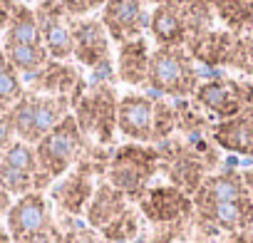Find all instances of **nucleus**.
I'll list each match as a JSON object with an SVG mask.
<instances>
[{
    "mask_svg": "<svg viewBox=\"0 0 253 243\" xmlns=\"http://www.w3.org/2000/svg\"><path fill=\"white\" fill-rule=\"evenodd\" d=\"M221 243H253V233L243 231V233H228V238H223Z\"/></svg>",
    "mask_w": 253,
    "mask_h": 243,
    "instance_id": "obj_37",
    "label": "nucleus"
},
{
    "mask_svg": "<svg viewBox=\"0 0 253 243\" xmlns=\"http://www.w3.org/2000/svg\"><path fill=\"white\" fill-rule=\"evenodd\" d=\"M10 206H13V196H10L5 189H0V223L5 221V216H8Z\"/></svg>",
    "mask_w": 253,
    "mask_h": 243,
    "instance_id": "obj_36",
    "label": "nucleus"
},
{
    "mask_svg": "<svg viewBox=\"0 0 253 243\" xmlns=\"http://www.w3.org/2000/svg\"><path fill=\"white\" fill-rule=\"evenodd\" d=\"M149 33L157 47H186L191 42V28L181 0H162L149 18Z\"/></svg>",
    "mask_w": 253,
    "mask_h": 243,
    "instance_id": "obj_17",
    "label": "nucleus"
},
{
    "mask_svg": "<svg viewBox=\"0 0 253 243\" xmlns=\"http://www.w3.org/2000/svg\"><path fill=\"white\" fill-rule=\"evenodd\" d=\"M25 89H33L38 94H50V97H70L72 104H75L87 87H84L82 72L75 65L60 62V60H50L40 72L28 77V87Z\"/></svg>",
    "mask_w": 253,
    "mask_h": 243,
    "instance_id": "obj_15",
    "label": "nucleus"
},
{
    "mask_svg": "<svg viewBox=\"0 0 253 243\" xmlns=\"http://www.w3.org/2000/svg\"><path fill=\"white\" fill-rule=\"evenodd\" d=\"M0 50H3V28H0Z\"/></svg>",
    "mask_w": 253,
    "mask_h": 243,
    "instance_id": "obj_41",
    "label": "nucleus"
},
{
    "mask_svg": "<svg viewBox=\"0 0 253 243\" xmlns=\"http://www.w3.org/2000/svg\"><path fill=\"white\" fill-rule=\"evenodd\" d=\"M23 94H25L23 75L10 65V60L5 57V52L0 50V102L13 107Z\"/></svg>",
    "mask_w": 253,
    "mask_h": 243,
    "instance_id": "obj_28",
    "label": "nucleus"
},
{
    "mask_svg": "<svg viewBox=\"0 0 253 243\" xmlns=\"http://www.w3.org/2000/svg\"><path fill=\"white\" fill-rule=\"evenodd\" d=\"M40 3H42V0H40Z\"/></svg>",
    "mask_w": 253,
    "mask_h": 243,
    "instance_id": "obj_44",
    "label": "nucleus"
},
{
    "mask_svg": "<svg viewBox=\"0 0 253 243\" xmlns=\"http://www.w3.org/2000/svg\"><path fill=\"white\" fill-rule=\"evenodd\" d=\"M226 67L253 75V35H236Z\"/></svg>",
    "mask_w": 253,
    "mask_h": 243,
    "instance_id": "obj_30",
    "label": "nucleus"
},
{
    "mask_svg": "<svg viewBox=\"0 0 253 243\" xmlns=\"http://www.w3.org/2000/svg\"><path fill=\"white\" fill-rule=\"evenodd\" d=\"M159 171V149L147 144H124L112 149L104 181L126 196V201H142V196L152 189V179Z\"/></svg>",
    "mask_w": 253,
    "mask_h": 243,
    "instance_id": "obj_2",
    "label": "nucleus"
},
{
    "mask_svg": "<svg viewBox=\"0 0 253 243\" xmlns=\"http://www.w3.org/2000/svg\"><path fill=\"white\" fill-rule=\"evenodd\" d=\"M3 42H18V45H42L40 25L35 18V10L28 8L25 3H18L13 10L5 30H3Z\"/></svg>",
    "mask_w": 253,
    "mask_h": 243,
    "instance_id": "obj_24",
    "label": "nucleus"
},
{
    "mask_svg": "<svg viewBox=\"0 0 253 243\" xmlns=\"http://www.w3.org/2000/svg\"><path fill=\"white\" fill-rule=\"evenodd\" d=\"M176 129V107L162 99H154V144L167 142Z\"/></svg>",
    "mask_w": 253,
    "mask_h": 243,
    "instance_id": "obj_29",
    "label": "nucleus"
},
{
    "mask_svg": "<svg viewBox=\"0 0 253 243\" xmlns=\"http://www.w3.org/2000/svg\"><path fill=\"white\" fill-rule=\"evenodd\" d=\"M109 35L99 18H75L72 20V57L97 75L112 77V50Z\"/></svg>",
    "mask_w": 253,
    "mask_h": 243,
    "instance_id": "obj_9",
    "label": "nucleus"
},
{
    "mask_svg": "<svg viewBox=\"0 0 253 243\" xmlns=\"http://www.w3.org/2000/svg\"><path fill=\"white\" fill-rule=\"evenodd\" d=\"M87 147L89 142L80 132L77 122L70 112L50 134H45L35 144V157H38L40 169L55 181V179H62L70 169H75V164L82 159Z\"/></svg>",
    "mask_w": 253,
    "mask_h": 243,
    "instance_id": "obj_5",
    "label": "nucleus"
},
{
    "mask_svg": "<svg viewBox=\"0 0 253 243\" xmlns=\"http://www.w3.org/2000/svg\"><path fill=\"white\" fill-rule=\"evenodd\" d=\"M213 15L233 35L253 30V0H211Z\"/></svg>",
    "mask_w": 253,
    "mask_h": 243,
    "instance_id": "obj_25",
    "label": "nucleus"
},
{
    "mask_svg": "<svg viewBox=\"0 0 253 243\" xmlns=\"http://www.w3.org/2000/svg\"><path fill=\"white\" fill-rule=\"evenodd\" d=\"M149 18L152 13L142 0H107L99 13V23L104 25L109 40L119 45L142 38V33L149 28Z\"/></svg>",
    "mask_w": 253,
    "mask_h": 243,
    "instance_id": "obj_11",
    "label": "nucleus"
},
{
    "mask_svg": "<svg viewBox=\"0 0 253 243\" xmlns=\"http://www.w3.org/2000/svg\"><path fill=\"white\" fill-rule=\"evenodd\" d=\"M117 107L119 99L109 84H94L82 92V97L72 104V117L80 132L89 144L112 147L117 129Z\"/></svg>",
    "mask_w": 253,
    "mask_h": 243,
    "instance_id": "obj_4",
    "label": "nucleus"
},
{
    "mask_svg": "<svg viewBox=\"0 0 253 243\" xmlns=\"http://www.w3.org/2000/svg\"><path fill=\"white\" fill-rule=\"evenodd\" d=\"M0 243H13V238H10V233L3 223H0Z\"/></svg>",
    "mask_w": 253,
    "mask_h": 243,
    "instance_id": "obj_38",
    "label": "nucleus"
},
{
    "mask_svg": "<svg viewBox=\"0 0 253 243\" xmlns=\"http://www.w3.org/2000/svg\"><path fill=\"white\" fill-rule=\"evenodd\" d=\"M251 196L243 174L238 171H223V174H209L204 179V184L196 189V194L191 196L194 208H206L213 203H226V201H238Z\"/></svg>",
    "mask_w": 253,
    "mask_h": 243,
    "instance_id": "obj_19",
    "label": "nucleus"
},
{
    "mask_svg": "<svg viewBox=\"0 0 253 243\" xmlns=\"http://www.w3.org/2000/svg\"><path fill=\"white\" fill-rule=\"evenodd\" d=\"M62 238H65V233H62L60 223L55 221L50 228H45V231H40V233H35V236H28V238H23L20 243H62Z\"/></svg>",
    "mask_w": 253,
    "mask_h": 243,
    "instance_id": "obj_34",
    "label": "nucleus"
},
{
    "mask_svg": "<svg viewBox=\"0 0 253 243\" xmlns=\"http://www.w3.org/2000/svg\"><path fill=\"white\" fill-rule=\"evenodd\" d=\"M3 52L5 57L10 60V65L25 75V77H33L35 72H40L47 62H50V55L45 50V45H18V42H3Z\"/></svg>",
    "mask_w": 253,
    "mask_h": 243,
    "instance_id": "obj_26",
    "label": "nucleus"
},
{
    "mask_svg": "<svg viewBox=\"0 0 253 243\" xmlns=\"http://www.w3.org/2000/svg\"><path fill=\"white\" fill-rule=\"evenodd\" d=\"M55 181L40 169L35 147L25 142H13L3 152V162H0V189H5L10 196H25V194H45Z\"/></svg>",
    "mask_w": 253,
    "mask_h": 243,
    "instance_id": "obj_7",
    "label": "nucleus"
},
{
    "mask_svg": "<svg viewBox=\"0 0 253 243\" xmlns=\"http://www.w3.org/2000/svg\"><path fill=\"white\" fill-rule=\"evenodd\" d=\"M142 3H154V5H159V3H162V0H142Z\"/></svg>",
    "mask_w": 253,
    "mask_h": 243,
    "instance_id": "obj_40",
    "label": "nucleus"
},
{
    "mask_svg": "<svg viewBox=\"0 0 253 243\" xmlns=\"http://www.w3.org/2000/svg\"><path fill=\"white\" fill-rule=\"evenodd\" d=\"M246 112H248V117H251V119H253V102H251V107H248V109H246Z\"/></svg>",
    "mask_w": 253,
    "mask_h": 243,
    "instance_id": "obj_39",
    "label": "nucleus"
},
{
    "mask_svg": "<svg viewBox=\"0 0 253 243\" xmlns=\"http://www.w3.org/2000/svg\"><path fill=\"white\" fill-rule=\"evenodd\" d=\"M62 233H65L62 243H107L99 231L82 223H70L67 228H62Z\"/></svg>",
    "mask_w": 253,
    "mask_h": 243,
    "instance_id": "obj_31",
    "label": "nucleus"
},
{
    "mask_svg": "<svg viewBox=\"0 0 253 243\" xmlns=\"http://www.w3.org/2000/svg\"><path fill=\"white\" fill-rule=\"evenodd\" d=\"M194 102L204 107L213 119L226 122L238 114H243L251 102H253V84L243 80H231V77H218L199 84L194 92Z\"/></svg>",
    "mask_w": 253,
    "mask_h": 243,
    "instance_id": "obj_8",
    "label": "nucleus"
},
{
    "mask_svg": "<svg viewBox=\"0 0 253 243\" xmlns=\"http://www.w3.org/2000/svg\"><path fill=\"white\" fill-rule=\"evenodd\" d=\"M211 142L233 154L253 157V119L248 117V112L211 124Z\"/></svg>",
    "mask_w": 253,
    "mask_h": 243,
    "instance_id": "obj_21",
    "label": "nucleus"
},
{
    "mask_svg": "<svg viewBox=\"0 0 253 243\" xmlns=\"http://www.w3.org/2000/svg\"><path fill=\"white\" fill-rule=\"evenodd\" d=\"M157 149H159V169L167 174L171 186L181 189L189 196L196 194L209 171L218 164V152L213 149L211 142L204 139V134L186 139L169 137Z\"/></svg>",
    "mask_w": 253,
    "mask_h": 243,
    "instance_id": "obj_1",
    "label": "nucleus"
},
{
    "mask_svg": "<svg viewBox=\"0 0 253 243\" xmlns=\"http://www.w3.org/2000/svg\"><path fill=\"white\" fill-rule=\"evenodd\" d=\"M149 42L144 38H137L132 42H124L117 50V80L129 84V87H142L149 80Z\"/></svg>",
    "mask_w": 253,
    "mask_h": 243,
    "instance_id": "obj_20",
    "label": "nucleus"
},
{
    "mask_svg": "<svg viewBox=\"0 0 253 243\" xmlns=\"http://www.w3.org/2000/svg\"><path fill=\"white\" fill-rule=\"evenodd\" d=\"M137 206H139V213L154 228L194 226V201H191V196L184 194L181 189L171 186V184L149 189Z\"/></svg>",
    "mask_w": 253,
    "mask_h": 243,
    "instance_id": "obj_10",
    "label": "nucleus"
},
{
    "mask_svg": "<svg viewBox=\"0 0 253 243\" xmlns=\"http://www.w3.org/2000/svg\"><path fill=\"white\" fill-rule=\"evenodd\" d=\"M57 3L72 15V18H84L92 10H102L107 0H57Z\"/></svg>",
    "mask_w": 253,
    "mask_h": 243,
    "instance_id": "obj_32",
    "label": "nucleus"
},
{
    "mask_svg": "<svg viewBox=\"0 0 253 243\" xmlns=\"http://www.w3.org/2000/svg\"><path fill=\"white\" fill-rule=\"evenodd\" d=\"M13 142H15V129H13L10 107L0 102V152H5Z\"/></svg>",
    "mask_w": 253,
    "mask_h": 243,
    "instance_id": "obj_33",
    "label": "nucleus"
},
{
    "mask_svg": "<svg viewBox=\"0 0 253 243\" xmlns=\"http://www.w3.org/2000/svg\"><path fill=\"white\" fill-rule=\"evenodd\" d=\"M50 196L57 203V208L67 216H80L87 211L89 199L94 194V174L84 166V164H75V169H70L57 184L50 186Z\"/></svg>",
    "mask_w": 253,
    "mask_h": 243,
    "instance_id": "obj_18",
    "label": "nucleus"
},
{
    "mask_svg": "<svg viewBox=\"0 0 253 243\" xmlns=\"http://www.w3.org/2000/svg\"><path fill=\"white\" fill-rule=\"evenodd\" d=\"M0 162H3V152H0Z\"/></svg>",
    "mask_w": 253,
    "mask_h": 243,
    "instance_id": "obj_42",
    "label": "nucleus"
},
{
    "mask_svg": "<svg viewBox=\"0 0 253 243\" xmlns=\"http://www.w3.org/2000/svg\"><path fill=\"white\" fill-rule=\"evenodd\" d=\"M117 129L137 144H154V102L144 94H124L117 107Z\"/></svg>",
    "mask_w": 253,
    "mask_h": 243,
    "instance_id": "obj_16",
    "label": "nucleus"
},
{
    "mask_svg": "<svg viewBox=\"0 0 253 243\" xmlns=\"http://www.w3.org/2000/svg\"><path fill=\"white\" fill-rule=\"evenodd\" d=\"M147 87L167 97H189L199 89V72L186 47H157L149 60Z\"/></svg>",
    "mask_w": 253,
    "mask_h": 243,
    "instance_id": "obj_6",
    "label": "nucleus"
},
{
    "mask_svg": "<svg viewBox=\"0 0 253 243\" xmlns=\"http://www.w3.org/2000/svg\"><path fill=\"white\" fill-rule=\"evenodd\" d=\"M233 40H236V35L228 30H209V33L194 38L186 45V52L191 55V60H196L206 67H226Z\"/></svg>",
    "mask_w": 253,
    "mask_h": 243,
    "instance_id": "obj_23",
    "label": "nucleus"
},
{
    "mask_svg": "<svg viewBox=\"0 0 253 243\" xmlns=\"http://www.w3.org/2000/svg\"><path fill=\"white\" fill-rule=\"evenodd\" d=\"M70 109H72L70 97H50L25 89V94L10 107L15 139L35 147L70 114Z\"/></svg>",
    "mask_w": 253,
    "mask_h": 243,
    "instance_id": "obj_3",
    "label": "nucleus"
},
{
    "mask_svg": "<svg viewBox=\"0 0 253 243\" xmlns=\"http://www.w3.org/2000/svg\"><path fill=\"white\" fill-rule=\"evenodd\" d=\"M15 8H18V0H0V28L3 30H5V25H8Z\"/></svg>",
    "mask_w": 253,
    "mask_h": 243,
    "instance_id": "obj_35",
    "label": "nucleus"
},
{
    "mask_svg": "<svg viewBox=\"0 0 253 243\" xmlns=\"http://www.w3.org/2000/svg\"><path fill=\"white\" fill-rule=\"evenodd\" d=\"M35 18L40 25L42 45L50 60L67 62L72 57V15L57 3V0H42L35 8Z\"/></svg>",
    "mask_w": 253,
    "mask_h": 243,
    "instance_id": "obj_12",
    "label": "nucleus"
},
{
    "mask_svg": "<svg viewBox=\"0 0 253 243\" xmlns=\"http://www.w3.org/2000/svg\"><path fill=\"white\" fill-rule=\"evenodd\" d=\"M124 208H129V201L122 191H117L112 184L107 181H99L94 186V194L89 199V206L84 211L87 216V226L94 228V231H102L104 226H109Z\"/></svg>",
    "mask_w": 253,
    "mask_h": 243,
    "instance_id": "obj_22",
    "label": "nucleus"
},
{
    "mask_svg": "<svg viewBox=\"0 0 253 243\" xmlns=\"http://www.w3.org/2000/svg\"><path fill=\"white\" fill-rule=\"evenodd\" d=\"M102 238L107 241V243H129V241H134L137 238V233H139V211L137 208H124L109 226H104L102 231Z\"/></svg>",
    "mask_w": 253,
    "mask_h": 243,
    "instance_id": "obj_27",
    "label": "nucleus"
},
{
    "mask_svg": "<svg viewBox=\"0 0 253 243\" xmlns=\"http://www.w3.org/2000/svg\"><path fill=\"white\" fill-rule=\"evenodd\" d=\"M196 243H204V241H196Z\"/></svg>",
    "mask_w": 253,
    "mask_h": 243,
    "instance_id": "obj_43",
    "label": "nucleus"
},
{
    "mask_svg": "<svg viewBox=\"0 0 253 243\" xmlns=\"http://www.w3.org/2000/svg\"><path fill=\"white\" fill-rule=\"evenodd\" d=\"M194 228L211 236L216 231L226 233H243L253 228V196L213 203L206 208H194Z\"/></svg>",
    "mask_w": 253,
    "mask_h": 243,
    "instance_id": "obj_13",
    "label": "nucleus"
},
{
    "mask_svg": "<svg viewBox=\"0 0 253 243\" xmlns=\"http://www.w3.org/2000/svg\"><path fill=\"white\" fill-rule=\"evenodd\" d=\"M52 223H55V216H52L50 201L45 194H38V191L15 199L5 216V228H8L13 243H20L23 238L35 236V233L50 228Z\"/></svg>",
    "mask_w": 253,
    "mask_h": 243,
    "instance_id": "obj_14",
    "label": "nucleus"
},
{
    "mask_svg": "<svg viewBox=\"0 0 253 243\" xmlns=\"http://www.w3.org/2000/svg\"><path fill=\"white\" fill-rule=\"evenodd\" d=\"M251 33H253V30H251Z\"/></svg>",
    "mask_w": 253,
    "mask_h": 243,
    "instance_id": "obj_45",
    "label": "nucleus"
}]
</instances>
